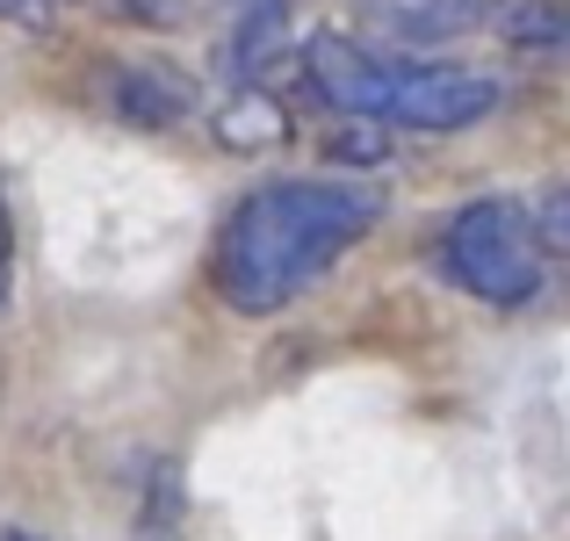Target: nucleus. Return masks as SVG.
I'll list each match as a JSON object with an SVG mask.
<instances>
[{
	"label": "nucleus",
	"mask_w": 570,
	"mask_h": 541,
	"mask_svg": "<svg viewBox=\"0 0 570 541\" xmlns=\"http://www.w3.org/2000/svg\"><path fill=\"white\" fill-rule=\"evenodd\" d=\"M441 267H448L455 289H470L476 304H491V311L534 304L542 282H549V253H542V238H534V217L520 203H505V195H476V203H462L455 217H448Z\"/></svg>",
	"instance_id": "obj_3"
},
{
	"label": "nucleus",
	"mask_w": 570,
	"mask_h": 541,
	"mask_svg": "<svg viewBox=\"0 0 570 541\" xmlns=\"http://www.w3.org/2000/svg\"><path fill=\"white\" fill-rule=\"evenodd\" d=\"M491 29L505 37V51L542 58V66H570V0H499Z\"/></svg>",
	"instance_id": "obj_6"
},
{
	"label": "nucleus",
	"mask_w": 570,
	"mask_h": 541,
	"mask_svg": "<svg viewBox=\"0 0 570 541\" xmlns=\"http://www.w3.org/2000/svg\"><path fill=\"white\" fill-rule=\"evenodd\" d=\"M376 224L383 195L362 180H267L224 217L209 246V282L238 318H275L318 289Z\"/></svg>",
	"instance_id": "obj_1"
},
{
	"label": "nucleus",
	"mask_w": 570,
	"mask_h": 541,
	"mask_svg": "<svg viewBox=\"0 0 570 541\" xmlns=\"http://www.w3.org/2000/svg\"><path fill=\"white\" fill-rule=\"evenodd\" d=\"M311 80L340 116H362L383 130H470L505 101V87L476 66L390 58L354 37H311Z\"/></svg>",
	"instance_id": "obj_2"
},
{
	"label": "nucleus",
	"mask_w": 570,
	"mask_h": 541,
	"mask_svg": "<svg viewBox=\"0 0 570 541\" xmlns=\"http://www.w3.org/2000/svg\"><path fill=\"white\" fill-rule=\"evenodd\" d=\"M534 238H542V253H563L570 260V180H557V188H542L534 195Z\"/></svg>",
	"instance_id": "obj_8"
},
{
	"label": "nucleus",
	"mask_w": 570,
	"mask_h": 541,
	"mask_svg": "<svg viewBox=\"0 0 570 541\" xmlns=\"http://www.w3.org/2000/svg\"><path fill=\"white\" fill-rule=\"evenodd\" d=\"M195 101H203V87L174 58H116L101 72V109L124 130H174L195 116Z\"/></svg>",
	"instance_id": "obj_4"
},
{
	"label": "nucleus",
	"mask_w": 570,
	"mask_h": 541,
	"mask_svg": "<svg viewBox=\"0 0 570 541\" xmlns=\"http://www.w3.org/2000/svg\"><path fill=\"white\" fill-rule=\"evenodd\" d=\"M14 289V224H8V188H0V304Z\"/></svg>",
	"instance_id": "obj_10"
},
{
	"label": "nucleus",
	"mask_w": 570,
	"mask_h": 541,
	"mask_svg": "<svg viewBox=\"0 0 570 541\" xmlns=\"http://www.w3.org/2000/svg\"><path fill=\"white\" fill-rule=\"evenodd\" d=\"M0 541H29V534H0Z\"/></svg>",
	"instance_id": "obj_12"
},
{
	"label": "nucleus",
	"mask_w": 570,
	"mask_h": 541,
	"mask_svg": "<svg viewBox=\"0 0 570 541\" xmlns=\"http://www.w3.org/2000/svg\"><path fill=\"white\" fill-rule=\"evenodd\" d=\"M362 14L390 43H455L470 29H491L499 0H362Z\"/></svg>",
	"instance_id": "obj_5"
},
{
	"label": "nucleus",
	"mask_w": 570,
	"mask_h": 541,
	"mask_svg": "<svg viewBox=\"0 0 570 541\" xmlns=\"http://www.w3.org/2000/svg\"><path fill=\"white\" fill-rule=\"evenodd\" d=\"M51 8V0H0V14H8V22H29V14H43Z\"/></svg>",
	"instance_id": "obj_11"
},
{
	"label": "nucleus",
	"mask_w": 570,
	"mask_h": 541,
	"mask_svg": "<svg viewBox=\"0 0 570 541\" xmlns=\"http://www.w3.org/2000/svg\"><path fill=\"white\" fill-rule=\"evenodd\" d=\"M124 22H145V29H188V22H203V8L209 0H109Z\"/></svg>",
	"instance_id": "obj_9"
},
{
	"label": "nucleus",
	"mask_w": 570,
	"mask_h": 541,
	"mask_svg": "<svg viewBox=\"0 0 570 541\" xmlns=\"http://www.w3.org/2000/svg\"><path fill=\"white\" fill-rule=\"evenodd\" d=\"M282 101L275 95H261L253 80H238V95L217 109V145H232V153H261V145H275L282 138Z\"/></svg>",
	"instance_id": "obj_7"
}]
</instances>
